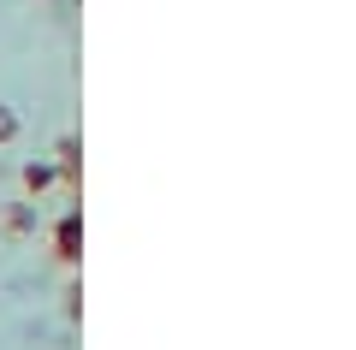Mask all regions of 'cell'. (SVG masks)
Returning <instances> with one entry per match:
<instances>
[{
	"instance_id": "obj_1",
	"label": "cell",
	"mask_w": 356,
	"mask_h": 350,
	"mask_svg": "<svg viewBox=\"0 0 356 350\" xmlns=\"http://www.w3.org/2000/svg\"><path fill=\"white\" fill-rule=\"evenodd\" d=\"M54 250H60V262H77V255H83V220H77V214H65V220L54 225Z\"/></svg>"
},
{
	"instance_id": "obj_3",
	"label": "cell",
	"mask_w": 356,
	"mask_h": 350,
	"mask_svg": "<svg viewBox=\"0 0 356 350\" xmlns=\"http://www.w3.org/2000/svg\"><path fill=\"white\" fill-rule=\"evenodd\" d=\"M30 225H36V214H30V208H24V202H18V208H13V214H6V232H13V238H18V232H30Z\"/></svg>"
},
{
	"instance_id": "obj_5",
	"label": "cell",
	"mask_w": 356,
	"mask_h": 350,
	"mask_svg": "<svg viewBox=\"0 0 356 350\" xmlns=\"http://www.w3.org/2000/svg\"><path fill=\"white\" fill-rule=\"evenodd\" d=\"M60 161H65V178H77V143H72V137L60 143Z\"/></svg>"
},
{
	"instance_id": "obj_4",
	"label": "cell",
	"mask_w": 356,
	"mask_h": 350,
	"mask_svg": "<svg viewBox=\"0 0 356 350\" xmlns=\"http://www.w3.org/2000/svg\"><path fill=\"white\" fill-rule=\"evenodd\" d=\"M13 137H18V113L0 101V143H13Z\"/></svg>"
},
{
	"instance_id": "obj_2",
	"label": "cell",
	"mask_w": 356,
	"mask_h": 350,
	"mask_svg": "<svg viewBox=\"0 0 356 350\" xmlns=\"http://www.w3.org/2000/svg\"><path fill=\"white\" fill-rule=\"evenodd\" d=\"M48 184H54V166L30 161V166H24V190H30V196H36V190H48Z\"/></svg>"
}]
</instances>
